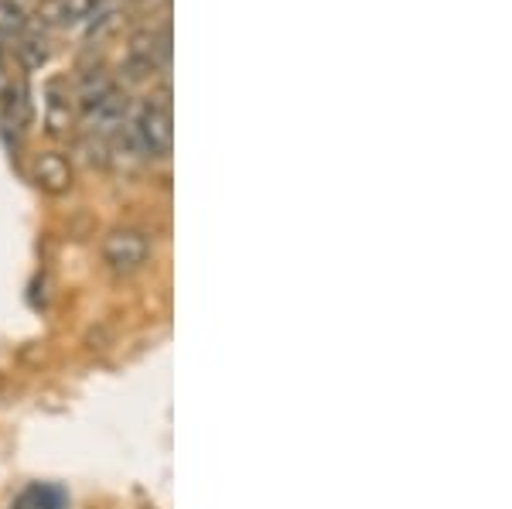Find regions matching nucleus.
<instances>
[{
  "instance_id": "nucleus-11",
  "label": "nucleus",
  "mask_w": 512,
  "mask_h": 509,
  "mask_svg": "<svg viewBox=\"0 0 512 509\" xmlns=\"http://www.w3.org/2000/svg\"><path fill=\"white\" fill-rule=\"evenodd\" d=\"M24 28H28L24 11H18V7H11V4H4V0H0V35L14 38V35H24Z\"/></svg>"
},
{
  "instance_id": "nucleus-12",
  "label": "nucleus",
  "mask_w": 512,
  "mask_h": 509,
  "mask_svg": "<svg viewBox=\"0 0 512 509\" xmlns=\"http://www.w3.org/2000/svg\"><path fill=\"white\" fill-rule=\"evenodd\" d=\"M110 0H69V18L72 21H89L93 14H99Z\"/></svg>"
},
{
  "instance_id": "nucleus-8",
  "label": "nucleus",
  "mask_w": 512,
  "mask_h": 509,
  "mask_svg": "<svg viewBox=\"0 0 512 509\" xmlns=\"http://www.w3.org/2000/svg\"><path fill=\"white\" fill-rule=\"evenodd\" d=\"M35 24L38 28H65L72 24L69 18V0H38L35 4Z\"/></svg>"
},
{
  "instance_id": "nucleus-9",
  "label": "nucleus",
  "mask_w": 512,
  "mask_h": 509,
  "mask_svg": "<svg viewBox=\"0 0 512 509\" xmlns=\"http://www.w3.org/2000/svg\"><path fill=\"white\" fill-rule=\"evenodd\" d=\"M18 59L28 72H38L48 62V45L41 38H21L18 41Z\"/></svg>"
},
{
  "instance_id": "nucleus-4",
  "label": "nucleus",
  "mask_w": 512,
  "mask_h": 509,
  "mask_svg": "<svg viewBox=\"0 0 512 509\" xmlns=\"http://www.w3.org/2000/svg\"><path fill=\"white\" fill-rule=\"evenodd\" d=\"M35 182L52 195H62L72 185V164L59 151H45L35 158Z\"/></svg>"
},
{
  "instance_id": "nucleus-5",
  "label": "nucleus",
  "mask_w": 512,
  "mask_h": 509,
  "mask_svg": "<svg viewBox=\"0 0 512 509\" xmlns=\"http://www.w3.org/2000/svg\"><path fill=\"white\" fill-rule=\"evenodd\" d=\"M45 127L52 134H65L72 127V96L62 79L48 82L45 89Z\"/></svg>"
},
{
  "instance_id": "nucleus-7",
  "label": "nucleus",
  "mask_w": 512,
  "mask_h": 509,
  "mask_svg": "<svg viewBox=\"0 0 512 509\" xmlns=\"http://www.w3.org/2000/svg\"><path fill=\"white\" fill-rule=\"evenodd\" d=\"M65 506H69V496L59 486H48V482L24 489V496L18 499V509H65Z\"/></svg>"
},
{
  "instance_id": "nucleus-6",
  "label": "nucleus",
  "mask_w": 512,
  "mask_h": 509,
  "mask_svg": "<svg viewBox=\"0 0 512 509\" xmlns=\"http://www.w3.org/2000/svg\"><path fill=\"white\" fill-rule=\"evenodd\" d=\"M113 89H120V86H117V79H113L110 72H103V69L82 72V76H79V86H76V103H79V110H86V106L99 103L103 96H110Z\"/></svg>"
},
{
  "instance_id": "nucleus-3",
  "label": "nucleus",
  "mask_w": 512,
  "mask_h": 509,
  "mask_svg": "<svg viewBox=\"0 0 512 509\" xmlns=\"http://www.w3.org/2000/svg\"><path fill=\"white\" fill-rule=\"evenodd\" d=\"M147 257H151V243L137 229H113L103 240V260L113 270H123V274L140 270L147 264Z\"/></svg>"
},
{
  "instance_id": "nucleus-13",
  "label": "nucleus",
  "mask_w": 512,
  "mask_h": 509,
  "mask_svg": "<svg viewBox=\"0 0 512 509\" xmlns=\"http://www.w3.org/2000/svg\"><path fill=\"white\" fill-rule=\"evenodd\" d=\"M4 4H11V7H18V11H24V7L38 4V0H4Z\"/></svg>"
},
{
  "instance_id": "nucleus-10",
  "label": "nucleus",
  "mask_w": 512,
  "mask_h": 509,
  "mask_svg": "<svg viewBox=\"0 0 512 509\" xmlns=\"http://www.w3.org/2000/svg\"><path fill=\"white\" fill-rule=\"evenodd\" d=\"M79 151H82V161H86L89 168H106V164H110V141H103V137L82 134Z\"/></svg>"
},
{
  "instance_id": "nucleus-2",
  "label": "nucleus",
  "mask_w": 512,
  "mask_h": 509,
  "mask_svg": "<svg viewBox=\"0 0 512 509\" xmlns=\"http://www.w3.org/2000/svg\"><path fill=\"white\" fill-rule=\"evenodd\" d=\"M130 120V96L123 93V89H113L110 96H103L99 103L86 106L82 110V134L86 137H103V141H110L117 130H123V123Z\"/></svg>"
},
{
  "instance_id": "nucleus-1",
  "label": "nucleus",
  "mask_w": 512,
  "mask_h": 509,
  "mask_svg": "<svg viewBox=\"0 0 512 509\" xmlns=\"http://www.w3.org/2000/svg\"><path fill=\"white\" fill-rule=\"evenodd\" d=\"M130 134L144 158H168L171 154V113L144 103L134 120H127Z\"/></svg>"
}]
</instances>
